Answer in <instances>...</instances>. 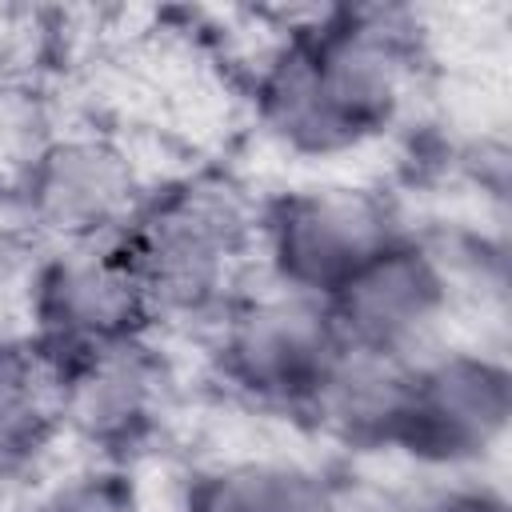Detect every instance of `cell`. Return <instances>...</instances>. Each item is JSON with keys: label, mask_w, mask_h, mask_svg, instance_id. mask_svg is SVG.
I'll list each match as a JSON object with an SVG mask.
<instances>
[{"label": "cell", "mask_w": 512, "mask_h": 512, "mask_svg": "<svg viewBox=\"0 0 512 512\" xmlns=\"http://www.w3.org/2000/svg\"><path fill=\"white\" fill-rule=\"evenodd\" d=\"M36 252H40V244H36V240L28 236V228L16 220L12 204L0 200V300H4V296L16 300V292H20V284H24V272H28V264H32Z\"/></svg>", "instance_id": "cell-15"}, {"label": "cell", "mask_w": 512, "mask_h": 512, "mask_svg": "<svg viewBox=\"0 0 512 512\" xmlns=\"http://www.w3.org/2000/svg\"><path fill=\"white\" fill-rule=\"evenodd\" d=\"M20 56H16V36L4 28V20H0V96L12 88V84H20V64H16Z\"/></svg>", "instance_id": "cell-16"}, {"label": "cell", "mask_w": 512, "mask_h": 512, "mask_svg": "<svg viewBox=\"0 0 512 512\" xmlns=\"http://www.w3.org/2000/svg\"><path fill=\"white\" fill-rule=\"evenodd\" d=\"M464 304H476V296L456 232L416 224L368 256L324 300L344 344L404 360L440 348Z\"/></svg>", "instance_id": "cell-5"}, {"label": "cell", "mask_w": 512, "mask_h": 512, "mask_svg": "<svg viewBox=\"0 0 512 512\" xmlns=\"http://www.w3.org/2000/svg\"><path fill=\"white\" fill-rule=\"evenodd\" d=\"M256 240V196L228 172L160 176L136 220L124 228L128 252L160 332L196 336L248 280Z\"/></svg>", "instance_id": "cell-2"}, {"label": "cell", "mask_w": 512, "mask_h": 512, "mask_svg": "<svg viewBox=\"0 0 512 512\" xmlns=\"http://www.w3.org/2000/svg\"><path fill=\"white\" fill-rule=\"evenodd\" d=\"M64 448L60 364L32 332L8 320L0 324V488H28Z\"/></svg>", "instance_id": "cell-11"}, {"label": "cell", "mask_w": 512, "mask_h": 512, "mask_svg": "<svg viewBox=\"0 0 512 512\" xmlns=\"http://www.w3.org/2000/svg\"><path fill=\"white\" fill-rule=\"evenodd\" d=\"M412 364L416 360L344 344L300 424L348 456H392L408 408Z\"/></svg>", "instance_id": "cell-12"}, {"label": "cell", "mask_w": 512, "mask_h": 512, "mask_svg": "<svg viewBox=\"0 0 512 512\" xmlns=\"http://www.w3.org/2000/svg\"><path fill=\"white\" fill-rule=\"evenodd\" d=\"M512 428V368L500 344L444 340L412 364L392 460L428 480L484 476Z\"/></svg>", "instance_id": "cell-6"}, {"label": "cell", "mask_w": 512, "mask_h": 512, "mask_svg": "<svg viewBox=\"0 0 512 512\" xmlns=\"http://www.w3.org/2000/svg\"><path fill=\"white\" fill-rule=\"evenodd\" d=\"M16 512H140V484L132 464L72 456L16 492Z\"/></svg>", "instance_id": "cell-13"}, {"label": "cell", "mask_w": 512, "mask_h": 512, "mask_svg": "<svg viewBox=\"0 0 512 512\" xmlns=\"http://www.w3.org/2000/svg\"><path fill=\"white\" fill-rule=\"evenodd\" d=\"M420 72L416 12L396 4L308 8L288 16L248 68L252 128L284 160L336 164L408 120Z\"/></svg>", "instance_id": "cell-1"}, {"label": "cell", "mask_w": 512, "mask_h": 512, "mask_svg": "<svg viewBox=\"0 0 512 512\" xmlns=\"http://www.w3.org/2000/svg\"><path fill=\"white\" fill-rule=\"evenodd\" d=\"M176 512H348V484L316 456H212L180 476Z\"/></svg>", "instance_id": "cell-10"}, {"label": "cell", "mask_w": 512, "mask_h": 512, "mask_svg": "<svg viewBox=\"0 0 512 512\" xmlns=\"http://www.w3.org/2000/svg\"><path fill=\"white\" fill-rule=\"evenodd\" d=\"M416 512H508V496L488 476H452L436 480L420 496Z\"/></svg>", "instance_id": "cell-14"}, {"label": "cell", "mask_w": 512, "mask_h": 512, "mask_svg": "<svg viewBox=\"0 0 512 512\" xmlns=\"http://www.w3.org/2000/svg\"><path fill=\"white\" fill-rule=\"evenodd\" d=\"M404 228V208L368 184L316 180L256 196L252 280L324 304Z\"/></svg>", "instance_id": "cell-4"}, {"label": "cell", "mask_w": 512, "mask_h": 512, "mask_svg": "<svg viewBox=\"0 0 512 512\" xmlns=\"http://www.w3.org/2000/svg\"><path fill=\"white\" fill-rule=\"evenodd\" d=\"M156 176L108 128H64L40 144L8 204L40 248L108 244L144 208Z\"/></svg>", "instance_id": "cell-7"}, {"label": "cell", "mask_w": 512, "mask_h": 512, "mask_svg": "<svg viewBox=\"0 0 512 512\" xmlns=\"http://www.w3.org/2000/svg\"><path fill=\"white\" fill-rule=\"evenodd\" d=\"M200 364L232 404L300 424L344 348L328 308L248 280L200 332Z\"/></svg>", "instance_id": "cell-3"}, {"label": "cell", "mask_w": 512, "mask_h": 512, "mask_svg": "<svg viewBox=\"0 0 512 512\" xmlns=\"http://www.w3.org/2000/svg\"><path fill=\"white\" fill-rule=\"evenodd\" d=\"M64 444L80 456L140 464L172 428L180 404V364L164 332H148L60 364Z\"/></svg>", "instance_id": "cell-9"}, {"label": "cell", "mask_w": 512, "mask_h": 512, "mask_svg": "<svg viewBox=\"0 0 512 512\" xmlns=\"http://www.w3.org/2000/svg\"><path fill=\"white\" fill-rule=\"evenodd\" d=\"M16 324L32 332L56 364L160 332L120 240L40 248L16 292Z\"/></svg>", "instance_id": "cell-8"}]
</instances>
